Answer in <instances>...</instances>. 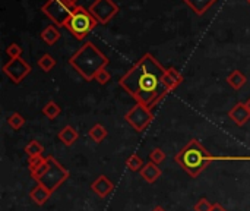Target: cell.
<instances>
[{
	"label": "cell",
	"mask_w": 250,
	"mask_h": 211,
	"mask_svg": "<svg viewBox=\"0 0 250 211\" xmlns=\"http://www.w3.org/2000/svg\"><path fill=\"white\" fill-rule=\"evenodd\" d=\"M165 69L151 55L145 53L120 79L119 85L136 100V103L152 109L168 93L164 90L162 77Z\"/></svg>",
	"instance_id": "6da1fadb"
},
{
	"label": "cell",
	"mask_w": 250,
	"mask_h": 211,
	"mask_svg": "<svg viewBox=\"0 0 250 211\" xmlns=\"http://www.w3.org/2000/svg\"><path fill=\"white\" fill-rule=\"evenodd\" d=\"M108 63L110 59L91 41L84 43L69 59V65L88 82L94 81L98 71L107 68Z\"/></svg>",
	"instance_id": "7a4b0ae2"
},
{
	"label": "cell",
	"mask_w": 250,
	"mask_h": 211,
	"mask_svg": "<svg viewBox=\"0 0 250 211\" xmlns=\"http://www.w3.org/2000/svg\"><path fill=\"white\" fill-rule=\"evenodd\" d=\"M174 160L190 177L195 179L211 161H214V155H211L197 139H192L174 155Z\"/></svg>",
	"instance_id": "3957f363"
},
{
	"label": "cell",
	"mask_w": 250,
	"mask_h": 211,
	"mask_svg": "<svg viewBox=\"0 0 250 211\" xmlns=\"http://www.w3.org/2000/svg\"><path fill=\"white\" fill-rule=\"evenodd\" d=\"M97 24H98V21L91 15V12L88 9H85L84 6H76L72 17L65 24V28L76 40H84L91 31H94Z\"/></svg>",
	"instance_id": "277c9868"
},
{
	"label": "cell",
	"mask_w": 250,
	"mask_h": 211,
	"mask_svg": "<svg viewBox=\"0 0 250 211\" xmlns=\"http://www.w3.org/2000/svg\"><path fill=\"white\" fill-rule=\"evenodd\" d=\"M49 161V169L46 170V173L37 180V183H41L43 186H46L47 189H50L52 192H54L59 186H62L71 176L69 170L60 164L53 155L47 157Z\"/></svg>",
	"instance_id": "5b68a950"
},
{
	"label": "cell",
	"mask_w": 250,
	"mask_h": 211,
	"mask_svg": "<svg viewBox=\"0 0 250 211\" xmlns=\"http://www.w3.org/2000/svg\"><path fill=\"white\" fill-rule=\"evenodd\" d=\"M41 11L44 12V15H47L56 25L59 27H65V24L68 22V19L72 17L73 14V8L69 6L65 0H47V2L43 5Z\"/></svg>",
	"instance_id": "8992f818"
},
{
	"label": "cell",
	"mask_w": 250,
	"mask_h": 211,
	"mask_svg": "<svg viewBox=\"0 0 250 211\" xmlns=\"http://www.w3.org/2000/svg\"><path fill=\"white\" fill-rule=\"evenodd\" d=\"M154 115L151 112L149 107L136 103L126 115H125V120L136 131V132H142L146 129V126L152 122Z\"/></svg>",
	"instance_id": "52a82bcc"
},
{
	"label": "cell",
	"mask_w": 250,
	"mask_h": 211,
	"mask_svg": "<svg viewBox=\"0 0 250 211\" xmlns=\"http://www.w3.org/2000/svg\"><path fill=\"white\" fill-rule=\"evenodd\" d=\"M91 15L98 21V24H108L119 12V6L113 0H94V3L88 8Z\"/></svg>",
	"instance_id": "ba28073f"
},
{
	"label": "cell",
	"mask_w": 250,
	"mask_h": 211,
	"mask_svg": "<svg viewBox=\"0 0 250 211\" xmlns=\"http://www.w3.org/2000/svg\"><path fill=\"white\" fill-rule=\"evenodd\" d=\"M3 74L14 82V84H21L30 74H31V66L27 60L22 58L18 59H11L3 65Z\"/></svg>",
	"instance_id": "9c48e42d"
},
{
	"label": "cell",
	"mask_w": 250,
	"mask_h": 211,
	"mask_svg": "<svg viewBox=\"0 0 250 211\" xmlns=\"http://www.w3.org/2000/svg\"><path fill=\"white\" fill-rule=\"evenodd\" d=\"M91 189L94 193H97L100 198H106L113 191H114V183L106 176V174H100L92 183H91Z\"/></svg>",
	"instance_id": "30bf717a"
},
{
	"label": "cell",
	"mask_w": 250,
	"mask_h": 211,
	"mask_svg": "<svg viewBox=\"0 0 250 211\" xmlns=\"http://www.w3.org/2000/svg\"><path fill=\"white\" fill-rule=\"evenodd\" d=\"M228 117L237 125V126H243L250 120V110L246 106V103H237L230 112H228Z\"/></svg>",
	"instance_id": "8fae6325"
},
{
	"label": "cell",
	"mask_w": 250,
	"mask_h": 211,
	"mask_svg": "<svg viewBox=\"0 0 250 211\" xmlns=\"http://www.w3.org/2000/svg\"><path fill=\"white\" fill-rule=\"evenodd\" d=\"M181 82H183V75L177 69H174V68L165 69V74L162 77V85L168 94L173 93Z\"/></svg>",
	"instance_id": "7c38bea8"
},
{
	"label": "cell",
	"mask_w": 250,
	"mask_h": 211,
	"mask_svg": "<svg viewBox=\"0 0 250 211\" xmlns=\"http://www.w3.org/2000/svg\"><path fill=\"white\" fill-rule=\"evenodd\" d=\"M52 191L50 189H47L46 186H43L41 183H37L31 191H30V198L33 199V202L36 204V205H44L49 199H50V196H52Z\"/></svg>",
	"instance_id": "4fadbf2b"
},
{
	"label": "cell",
	"mask_w": 250,
	"mask_h": 211,
	"mask_svg": "<svg viewBox=\"0 0 250 211\" xmlns=\"http://www.w3.org/2000/svg\"><path fill=\"white\" fill-rule=\"evenodd\" d=\"M183 2L197 15L202 17L208 9H211V6H214L216 3V0H183Z\"/></svg>",
	"instance_id": "5bb4252c"
},
{
	"label": "cell",
	"mask_w": 250,
	"mask_h": 211,
	"mask_svg": "<svg viewBox=\"0 0 250 211\" xmlns=\"http://www.w3.org/2000/svg\"><path fill=\"white\" fill-rule=\"evenodd\" d=\"M57 138H59V141H62V142H63V145H66V147H72V145L78 141L79 134H78V131H76L73 126L66 125V126L59 132Z\"/></svg>",
	"instance_id": "9a60e30c"
},
{
	"label": "cell",
	"mask_w": 250,
	"mask_h": 211,
	"mask_svg": "<svg viewBox=\"0 0 250 211\" xmlns=\"http://www.w3.org/2000/svg\"><path fill=\"white\" fill-rule=\"evenodd\" d=\"M141 176H142L143 180H146L148 183H154V182H157L158 177L161 176V170H160V167H158L155 163L149 161V163H145V166L142 167Z\"/></svg>",
	"instance_id": "2e32d148"
},
{
	"label": "cell",
	"mask_w": 250,
	"mask_h": 211,
	"mask_svg": "<svg viewBox=\"0 0 250 211\" xmlns=\"http://www.w3.org/2000/svg\"><path fill=\"white\" fill-rule=\"evenodd\" d=\"M41 40L49 44V46H53L56 44L59 40H60V31L54 27V25H49L43 33H41Z\"/></svg>",
	"instance_id": "e0dca14e"
},
{
	"label": "cell",
	"mask_w": 250,
	"mask_h": 211,
	"mask_svg": "<svg viewBox=\"0 0 250 211\" xmlns=\"http://www.w3.org/2000/svg\"><path fill=\"white\" fill-rule=\"evenodd\" d=\"M227 82L228 85L232 88V90H240L246 82H247V78L240 72V71H232L227 75Z\"/></svg>",
	"instance_id": "ac0fdd59"
},
{
	"label": "cell",
	"mask_w": 250,
	"mask_h": 211,
	"mask_svg": "<svg viewBox=\"0 0 250 211\" xmlns=\"http://www.w3.org/2000/svg\"><path fill=\"white\" fill-rule=\"evenodd\" d=\"M107 135H108V132H107V129H106L101 123H95V125L88 131V136H89L94 142H97V144L103 142V141L107 138Z\"/></svg>",
	"instance_id": "d6986e66"
},
{
	"label": "cell",
	"mask_w": 250,
	"mask_h": 211,
	"mask_svg": "<svg viewBox=\"0 0 250 211\" xmlns=\"http://www.w3.org/2000/svg\"><path fill=\"white\" fill-rule=\"evenodd\" d=\"M41 112H43V115H44L47 119L54 120V119L59 117V115L62 113V109H60V106H59L54 100H50V101L46 103V106L43 107Z\"/></svg>",
	"instance_id": "ffe728a7"
},
{
	"label": "cell",
	"mask_w": 250,
	"mask_h": 211,
	"mask_svg": "<svg viewBox=\"0 0 250 211\" xmlns=\"http://www.w3.org/2000/svg\"><path fill=\"white\" fill-rule=\"evenodd\" d=\"M25 153H27V155H28V158L30 157H38V155H43V153H44V147L41 145V142L40 141H37V139H31L27 145H25Z\"/></svg>",
	"instance_id": "44dd1931"
},
{
	"label": "cell",
	"mask_w": 250,
	"mask_h": 211,
	"mask_svg": "<svg viewBox=\"0 0 250 211\" xmlns=\"http://www.w3.org/2000/svg\"><path fill=\"white\" fill-rule=\"evenodd\" d=\"M145 166L142 157H139L138 154H132L127 160H126V167L132 172H141L142 167Z\"/></svg>",
	"instance_id": "7402d4cb"
},
{
	"label": "cell",
	"mask_w": 250,
	"mask_h": 211,
	"mask_svg": "<svg viewBox=\"0 0 250 211\" xmlns=\"http://www.w3.org/2000/svg\"><path fill=\"white\" fill-rule=\"evenodd\" d=\"M8 125L14 129V131H19L24 125H25V117L18 113V112H14L9 117H8Z\"/></svg>",
	"instance_id": "603a6c76"
},
{
	"label": "cell",
	"mask_w": 250,
	"mask_h": 211,
	"mask_svg": "<svg viewBox=\"0 0 250 211\" xmlns=\"http://www.w3.org/2000/svg\"><path fill=\"white\" fill-rule=\"evenodd\" d=\"M38 66H40V69H41V71H44V72H50V71L56 66V59H54L52 55L46 53V55H43V56H41V59L38 60Z\"/></svg>",
	"instance_id": "cb8c5ba5"
},
{
	"label": "cell",
	"mask_w": 250,
	"mask_h": 211,
	"mask_svg": "<svg viewBox=\"0 0 250 211\" xmlns=\"http://www.w3.org/2000/svg\"><path fill=\"white\" fill-rule=\"evenodd\" d=\"M148 158H149V161H152V163H155V164H160V163H162L164 160H165V153L161 150V148H154L149 154H148Z\"/></svg>",
	"instance_id": "d4e9b609"
},
{
	"label": "cell",
	"mask_w": 250,
	"mask_h": 211,
	"mask_svg": "<svg viewBox=\"0 0 250 211\" xmlns=\"http://www.w3.org/2000/svg\"><path fill=\"white\" fill-rule=\"evenodd\" d=\"M47 160V157H43V155H38V157H30L28 158V169H30V173L36 172L41 164H44Z\"/></svg>",
	"instance_id": "484cf974"
},
{
	"label": "cell",
	"mask_w": 250,
	"mask_h": 211,
	"mask_svg": "<svg viewBox=\"0 0 250 211\" xmlns=\"http://www.w3.org/2000/svg\"><path fill=\"white\" fill-rule=\"evenodd\" d=\"M6 55H8L11 59H18V58H21V55H22V47H21L19 44H17V43H12L11 46L6 47Z\"/></svg>",
	"instance_id": "4316f807"
},
{
	"label": "cell",
	"mask_w": 250,
	"mask_h": 211,
	"mask_svg": "<svg viewBox=\"0 0 250 211\" xmlns=\"http://www.w3.org/2000/svg\"><path fill=\"white\" fill-rule=\"evenodd\" d=\"M111 79V74L106 69V68H103L101 71H98V74L95 75V82H98L100 85H106L108 81Z\"/></svg>",
	"instance_id": "83f0119b"
},
{
	"label": "cell",
	"mask_w": 250,
	"mask_h": 211,
	"mask_svg": "<svg viewBox=\"0 0 250 211\" xmlns=\"http://www.w3.org/2000/svg\"><path fill=\"white\" fill-rule=\"evenodd\" d=\"M195 211H211L212 210V204L206 199V198H200L196 204H195Z\"/></svg>",
	"instance_id": "f1b7e54d"
},
{
	"label": "cell",
	"mask_w": 250,
	"mask_h": 211,
	"mask_svg": "<svg viewBox=\"0 0 250 211\" xmlns=\"http://www.w3.org/2000/svg\"><path fill=\"white\" fill-rule=\"evenodd\" d=\"M47 169H49V161L46 160V163H44V164H41L36 172H33V173H31V177H33L34 180H38V179L46 173V170H47Z\"/></svg>",
	"instance_id": "f546056e"
},
{
	"label": "cell",
	"mask_w": 250,
	"mask_h": 211,
	"mask_svg": "<svg viewBox=\"0 0 250 211\" xmlns=\"http://www.w3.org/2000/svg\"><path fill=\"white\" fill-rule=\"evenodd\" d=\"M211 211H227V208H224L219 202H215V204H212V210Z\"/></svg>",
	"instance_id": "4dcf8cb0"
},
{
	"label": "cell",
	"mask_w": 250,
	"mask_h": 211,
	"mask_svg": "<svg viewBox=\"0 0 250 211\" xmlns=\"http://www.w3.org/2000/svg\"><path fill=\"white\" fill-rule=\"evenodd\" d=\"M65 2H66L69 6H72L73 9H75L76 6H79V5H78V0H65Z\"/></svg>",
	"instance_id": "1f68e13d"
},
{
	"label": "cell",
	"mask_w": 250,
	"mask_h": 211,
	"mask_svg": "<svg viewBox=\"0 0 250 211\" xmlns=\"http://www.w3.org/2000/svg\"><path fill=\"white\" fill-rule=\"evenodd\" d=\"M152 211H167L164 207H161V205H155L154 208H152Z\"/></svg>",
	"instance_id": "d6a6232c"
},
{
	"label": "cell",
	"mask_w": 250,
	"mask_h": 211,
	"mask_svg": "<svg viewBox=\"0 0 250 211\" xmlns=\"http://www.w3.org/2000/svg\"><path fill=\"white\" fill-rule=\"evenodd\" d=\"M246 106H247V107H249V110H250V98H249V100L246 101Z\"/></svg>",
	"instance_id": "836d02e7"
},
{
	"label": "cell",
	"mask_w": 250,
	"mask_h": 211,
	"mask_svg": "<svg viewBox=\"0 0 250 211\" xmlns=\"http://www.w3.org/2000/svg\"><path fill=\"white\" fill-rule=\"evenodd\" d=\"M247 3H249V5H250V0H247Z\"/></svg>",
	"instance_id": "e575fe53"
}]
</instances>
